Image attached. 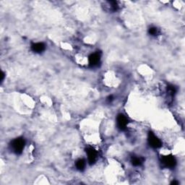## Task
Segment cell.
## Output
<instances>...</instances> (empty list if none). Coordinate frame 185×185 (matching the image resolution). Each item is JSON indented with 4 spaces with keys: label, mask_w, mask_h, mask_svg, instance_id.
Listing matches in <instances>:
<instances>
[{
    "label": "cell",
    "mask_w": 185,
    "mask_h": 185,
    "mask_svg": "<svg viewBox=\"0 0 185 185\" xmlns=\"http://www.w3.org/2000/svg\"><path fill=\"white\" fill-rule=\"evenodd\" d=\"M31 49L36 53H41L45 50V45L43 43H36L32 44Z\"/></svg>",
    "instance_id": "52a82bcc"
},
{
    "label": "cell",
    "mask_w": 185,
    "mask_h": 185,
    "mask_svg": "<svg viewBox=\"0 0 185 185\" xmlns=\"http://www.w3.org/2000/svg\"><path fill=\"white\" fill-rule=\"evenodd\" d=\"M172 184H179V182H173L172 183Z\"/></svg>",
    "instance_id": "4fadbf2b"
},
{
    "label": "cell",
    "mask_w": 185,
    "mask_h": 185,
    "mask_svg": "<svg viewBox=\"0 0 185 185\" xmlns=\"http://www.w3.org/2000/svg\"><path fill=\"white\" fill-rule=\"evenodd\" d=\"M113 100H114V98H113V96H111L108 98V102H111Z\"/></svg>",
    "instance_id": "7c38bea8"
},
{
    "label": "cell",
    "mask_w": 185,
    "mask_h": 185,
    "mask_svg": "<svg viewBox=\"0 0 185 185\" xmlns=\"http://www.w3.org/2000/svg\"><path fill=\"white\" fill-rule=\"evenodd\" d=\"M161 163L166 168H174L176 164V160L175 159V158L173 156H165L162 158Z\"/></svg>",
    "instance_id": "7a4b0ae2"
},
{
    "label": "cell",
    "mask_w": 185,
    "mask_h": 185,
    "mask_svg": "<svg viewBox=\"0 0 185 185\" xmlns=\"http://www.w3.org/2000/svg\"><path fill=\"white\" fill-rule=\"evenodd\" d=\"M148 143L152 148H160L162 145V142L160 140V139H158L153 132H149L148 134Z\"/></svg>",
    "instance_id": "3957f363"
},
{
    "label": "cell",
    "mask_w": 185,
    "mask_h": 185,
    "mask_svg": "<svg viewBox=\"0 0 185 185\" xmlns=\"http://www.w3.org/2000/svg\"><path fill=\"white\" fill-rule=\"evenodd\" d=\"M25 141L23 138H18L13 140L10 144L11 149L15 154H21L25 148Z\"/></svg>",
    "instance_id": "6da1fadb"
},
{
    "label": "cell",
    "mask_w": 185,
    "mask_h": 185,
    "mask_svg": "<svg viewBox=\"0 0 185 185\" xmlns=\"http://www.w3.org/2000/svg\"><path fill=\"white\" fill-rule=\"evenodd\" d=\"M116 124L120 130H124L128 124V119L123 114H119L116 118Z\"/></svg>",
    "instance_id": "277c9868"
},
{
    "label": "cell",
    "mask_w": 185,
    "mask_h": 185,
    "mask_svg": "<svg viewBox=\"0 0 185 185\" xmlns=\"http://www.w3.org/2000/svg\"><path fill=\"white\" fill-rule=\"evenodd\" d=\"M148 32H149V33L150 34V35L153 36H156L159 34V31H158V29L156 27L150 28L149 29V31H148Z\"/></svg>",
    "instance_id": "8fae6325"
},
{
    "label": "cell",
    "mask_w": 185,
    "mask_h": 185,
    "mask_svg": "<svg viewBox=\"0 0 185 185\" xmlns=\"http://www.w3.org/2000/svg\"><path fill=\"white\" fill-rule=\"evenodd\" d=\"M89 64L90 67H96L99 64L100 60V55L99 53H93L90 54L89 57Z\"/></svg>",
    "instance_id": "8992f818"
},
{
    "label": "cell",
    "mask_w": 185,
    "mask_h": 185,
    "mask_svg": "<svg viewBox=\"0 0 185 185\" xmlns=\"http://www.w3.org/2000/svg\"><path fill=\"white\" fill-rule=\"evenodd\" d=\"M167 92H168V94L170 96H173L175 95V93H176V88L174 87V86L169 85L167 88Z\"/></svg>",
    "instance_id": "30bf717a"
},
{
    "label": "cell",
    "mask_w": 185,
    "mask_h": 185,
    "mask_svg": "<svg viewBox=\"0 0 185 185\" xmlns=\"http://www.w3.org/2000/svg\"><path fill=\"white\" fill-rule=\"evenodd\" d=\"M85 161L83 159H80L76 162V167L78 170L82 171L85 168Z\"/></svg>",
    "instance_id": "9c48e42d"
},
{
    "label": "cell",
    "mask_w": 185,
    "mask_h": 185,
    "mask_svg": "<svg viewBox=\"0 0 185 185\" xmlns=\"http://www.w3.org/2000/svg\"><path fill=\"white\" fill-rule=\"evenodd\" d=\"M143 161H144L143 158H141V157H138V156L132 157V160H131L132 164L133 165V166H140V165L142 164V163H143Z\"/></svg>",
    "instance_id": "ba28073f"
},
{
    "label": "cell",
    "mask_w": 185,
    "mask_h": 185,
    "mask_svg": "<svg viewBox=\"0 0 185 185\" xmlns=\"http://www.w3.org/2000/svg\"><path fill=\"white\" fill-rule=\"evenodd\" d=\"M86 153H87L88 160L90 164H93V163L96 160V159H97V157H98L97 151H96L93 148L88 147L87 149H86Z\"/></svg>",
    "instance_id": "5b68a950"
}]
</instances>
